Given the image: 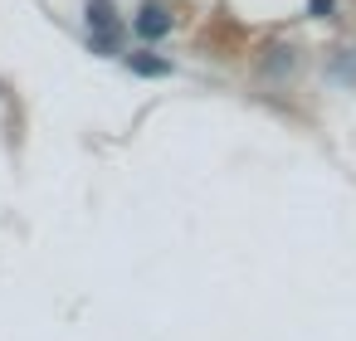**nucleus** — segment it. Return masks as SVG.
<instances>
[{
  "mask_svg": "<svg viewBox=\"0 0 356 341\" xmlns=\"http://www.w3.org/2000/svg\"><path fill=\"white\" fill-rule=\"evenodd\" d=\"M127 64H132V74H142V78H166V74H171V64H166V59H152V54H132Z\"/></svg>",
  "mask_w": 356,
  "mask_h": 341,
  "instance_id": "obj_3",
  "label": "nucleus"
},
{
  "mask_svg": "<svg viewBox=\"0 0 356 341\" xmlns=\"http://www.w3.org/2000/svg\"><path fill=\"white\" fill-rule=\"evenodd\" d=\"M88 44H93L98 54H118V49H122L113 0H88Z\"/></svg>",
  "mask_w": 356,
  "mask_h": 341,
  "instance_id": "obj_1",
  "label": "nucleus"
},
{
  "mask_svg": "<svg viewBox=\"0 0 356 341\" xmlns=\"http://www.w3.org/2000/svg\"><path fill=\"white\" fill-rule=\"evenodd\" d=\"M312 10L317 15H332V0H312Z\"/></svg>",
  "mask_w": 356,
  "mask_h": 341,
  "instance_id": "obj_5",
  "label": "nucleus"
},
{
  "mask_svg": "<svg viewBox=\"0 0 356 341\" xmlns=\"http://www.w3.org/2000/svg\"><path fill=\"white\" fill-rule=\"evenodd\" d=\"M166 30H171V15L161 10V6H142L137 10V35L152 44V40H166Z\"/></svg>",
  "mask_w": 356,
  "mask_h": 341,
  "instance_id": "obj_2",
  "label": "nucleus"
},
{
  "mask_svg": "<svg viewBox=\"0 0 356 341\" xmlns=\"http://www.w3.org/2000/svg\"><path fill=\"white\" fill-rule=\"evenodd\" d=\"M332 78H337V83H356V54L337 59V64H332Z\"/></svg>",
  "mask_w": 356,
  "mask_h": 341,
  "instance_id": "obj_4",
  "label": "nucleus"
}]
</instances>
